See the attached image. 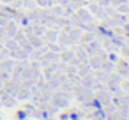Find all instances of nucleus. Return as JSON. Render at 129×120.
Segmentation results:
<instances>
[]
</instances>
